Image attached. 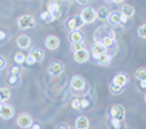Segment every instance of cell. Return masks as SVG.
Instances as JSON below:
<instances>
[{
	"mask_svg": "<svg viewBox=\"0 0 146 129\" xmlns=\"http://www.w3.org/2000/svg\"><path fill=\"white\" fill-rule=\"evenodd\" d=\"M5 66H7V60L0 56V70H4L5 69Z\"/></svg>",
	"mask_w": 146,
	"mask_h": 129,
	"instance_id": "e575fe53",
	"label": "cell"
},
{
	"mask_svg": "<svg viewBox=\"0 0 146 129\" xmlns=\"http://www.w3.org/2000/svg\"><path fill=\"white\" fill-rule=\"evenodd\" d=\"M16 43H17V47L18 48H21V49H27L31 45V39L29 38L27 35H19L18 38H17Z\"/></svg>",
	"mask_w": 146,
	"mask_h": 129,
	"instance_id": "9a60e30c",
	"label": "cell"
},
{
	"mask_svg": "<svg viewBox=\"0 0 146 129\" xmlns=\"http://www.w3.org/2000/svg\"><path fill=\"white\" fill-rule=\"evenodd\" d=\"M45 47L48 48L49 50H56L58 47H60V38L56 35H49L45 38V41H44Z\"/></svg>",
	"mask_w": 146,
	"mask_h": 129,
	"instance_id": "ba28073f",
	"label": "cell"
},
{
	"mask_svg": "<svg viewBox=\"0 0 146 129\" xmlns=\"http://www.w3.org/2000/svg\"><path fill=\"white\" fill-rule=\"evenodd\" d=\"M71 48H72V50L74 52H78V50H82V49H84V41H78V43H72L71 44Z\"/></svg>",
	"mask_w": 146,
	"mask_h": 129,
	"instance_id": "f1b7e54d",
	"label": "cell"
},
{
	"mask_svg": "<svg viewBox=\"0 0 146 129\" xmlns=\"http://www.w3.org/2000/svg\"><path fill=\"white\" fill-rule=\"evenodd\" d=\"M121 120H118V119H111L110 118V125L113 126V129H121Z\"/></svg>",
	"mask_w": 146,
	"mask_h": 129,
	"instance_id": "f546056e",
	"label": "cell"
},
{
	"mask_svg": "<svg viewBox=\"0 0 146 129\" xmlns=\"http://www.w3.org/2000/svg\"><path fill=\"white\" fill-rule=\"evenodd\" d=\"M25 60H26V56L23 54V53L17 52L16 54H14V62H16L17 65H22V63H25Z\"/></svg>",
	"mask_w": 146,
	"mask_h": 129,
	"instance_id": "484cf974",
	"label": "cell"
},
{
	"mask_svg": "<svg viewBox=\"0 0 146 129\" xmlns=\"http://www.w3.org/2000/svg\"><path fill=\"white\" fill-rule=\"evenodd\" d=\"M30 129H43V128H41V125L39 123H33L30 126Z\"/></svg>",
	"mask_w": 146,
	"mask_h": 129,
	"instance_id": "f35d334b",
	"label": "cell"
},
{
	"mask_svg": "<svg viewBox=\"0 0 146 129\" xmlns=\"http://www.w3.org/2000/svg\"><path fill=\"white\" fill-rule=\"evenodd\" d=\"M137 34H138V36H140V38L146 39V23H145V25H142V26H140V27H138Z\"/></svg>",
	"mask_w": 146,
	"mask_h": 129,
	"instance_id": "4dcf8cb0",
	"label": "cell"
},
{
	"mask_svg": "<svg viewBox=\"0 0 146 129\" xmlns=\"http://www.w3.org/2000/svg\"><path fill=\"white\" fill-rule=\"evenodd\" d=\"M114 3H116V4H119V3H121V1H124V0H113Z\"/></svg>",
	"mask_w": 146,
	"mask_h": 129,
	"instance_id": "b9f144b4",
	"label": "cell"
},
{
	"mask_svg": "<svg viewBox=\"0 0 146 129\" xmlns=\"http://www.w3.org/2000/svg\"><path fill=\"white\" fill-rule=\"evenodd\" d=\"M69 129H72V128H69ZM74 129H75V128H74Z\"/></svg>",
	"mask_w": 146,
	"mask_h": 129,
	"instance_id": "bcb514c9",
	"label": "cell"
},
{
	"mask_svg": "<svg viewBox=\"0 0 146 129\" xmlns=\"http://www.w3.org/2000/svg\"><path fill=\"white\" fill-rule=\"evenodd\" d=\"M145 102H146V94H145Z\"/></svg>",
	"mask_w": 146,
	"mask_h": 129,
	"instance_id": "ee69618b",
	"label": "cell"
},
{
	"mask_svg": "<svg viewBox=\"0 0 146 129\" xmlns=\"http://www.w3.org/2000/svg\"><path fill=\"white\" fill-rule=\"evenodd\" d=\"M108 1H113V0H108Z\"/></svg>",
	"mask_w": 146,
	"mask_h": 129,
	"instance_id": "f6af8a7d",
	"label": "cell"
},
{
	"mask_svg": "<svg viewBox=\"0 0 146 129\" xmlns=\"http://www.w3.org/2000/svg\"><path fill=\"white\" fill-rule=\"evenodd\" d=\"M40 18H41V21L45 23H50L54 21V17H53L50 13H48V12H43V13L40 14Z\"/></svg>",
	"mask_w": 146,
	"mask_h": 129,
	"instance_id": "cb8c5ba5",
	"label": "cell"
},
{
	"mask_svg": "<svg viewBox=\"0 0 146 129\" xmlns=\"http://www.w3.org/2000/svg\"><path fill=\"white\" fill-rule=\"evenodd\" d=\"M78 4H80V5H87V4L89 3V0H75Z\"/></svg>",
	"mask_w": 146,
	"mask_h": 129,
	"instance_id": "ab89813d",
	"label": "cell"
},
{
	"mask_svg": "<svg viewBox=\"0 0 146 129\" xmlns=\"http://www.w3.org/2000/svg\"><path fill=\"white\" fill-rule=\"evenodd\" d=\"M14 116V107L11 106V105L3 103V107L0 110V118L4 119V120H9Z\"/></svg>",
	"mask_w": 146,
	"mask_h": 129,
	"instance_id": "9c48e42d",
	"label": "cell"
},
{
	"mask_svg": "<svg viewBox=\"0 0 146 129\" xmlns=\"http://www.w3.org/2000/svg\"><path fill=\"white\" fill-rule=\"evenodd\" d=\"M80 103H82V110H83V108H88L89 105H91V101H89V98H83L80 99Z\"/></svg>",
	"mask_w": 146,
	"mask_h": 129,
	"instance_id": "836d02e7",
	"label": "cell"
},
{
	"mask_svg": "<svg viewBox=\"0 0 146 129\" xmlns=\"http://www.w3.org/2000/svg\"><path fill=\"white\" fill-rule=\"evenodd\" d=\"M71 107L72 110H76V111H80L82 110V103H80V99L79 98H74L71 101Z\"/></svg>",
	"mask_w": 146,
	"mask_h": 129,
	"instance_id": "83f0119b",
	"label": "cell"
},
{
	"mask_svg": "<svg viewBox=\"0 0 146 129\" xmlns=\"http://www.w3.org/2000/svg\"><path fill=\"white\" fill-rule=\"evenodd\" d=\"M89 57H91V53H89L86 48L82 50H78V52H74V61L78 63L87 62V61L89 60Z\"/></svg>",
	"mask_w": 146,
	"mask_h": 129,
	"instance_id": "8fae6325",
	"label": "cell"
},
{
	"mask_svg": "<svg viewBox=\"0 0 146 129\" xmlns=\"http://www.w3.org/2000/svg\"><path fill=\"white\" fill-rule=\"evenodd\" d=\"M120 13L123 14V16H125L127 18H132V17L135 16L136 11L132 5H129V4H123L120 8Z\"/></svg>",
	"mask_w": 146,
	"mask_h": 129,
	"instance_id": "ac0fdd59",
	"label": "cell"
},
{
	"mask_svg": "<svg viewBox=\"0 0 146 129\" xmlns=\"http://www.w3.org/2000/svg\"><path fill=\"white\" fill-rule=\"evenodd\" d=\"M97 12V18L101 19V21H105V19H108L109 17V13H110V11H109L106 7H100L98 11Z\"/></svg>",
	"mask_w": 146,
	"mask_h": 129,
	"instance_id": "7402d4cb",
	"label": "cell"
},
{
	"mask_svg": "<svg viewBox=\"0 0 146 129\" xmlns=\"http://www.w3.org/2000/svg\"><path fill=\"white\" fill-rule=\"evenodd\" d=\"M69 40L70 43H78V41H84V35L83 32H80L79 30H75V31H70L69 34Z\"/></svg>",
	"mask_w": 146,
	"mask_h": 129,
	"instance_id": "d6986e66",
	"label": "cell"
},
{
	"mask_svg": "<svg viewBox=\"0 0 146 129\" xmlns=\"http://www.w3.org/2000/svg\"><path fill=\"white\" fill-rule=\"evenodd\" d=\"M25 63H26V65H27V66H34V65H35V63H36V61L34 60V57H33V56H31V54H27V56H26Z\"/></svg>",
	"mask_w": 146,
	"mask_h": 129,
	"instance_id": "1f68e13d",
	"label": "cell"
},
{
	"mask_svg": "<svg viewBox=\"0 0 146 129\" xmlns=\"http://www.w3.org/2000/svg\"><path fill=\"white\" fill-rule=\"evenodd\" d=\"M33 123H34L33 118H31V115L30 114H27V112L19 114L18 118H17V125H18L19 128L27 129V128H30Z\"/></svg>",
	"mask_w": 146,
	"mask_h": 129,
	"instance_id": "5b68a950",
	"label": "cell"
},
{
	"mask_svg": "<svg viewBox=\"0 0 146 129\" xmlns=\"http://www.w3.org/2000/svg\"><path fill=\"white\" fill-rule=\"evenodd\" d=\"M128 81H129V77H128L127 74H124V72H118V74L114 76L113 79V84H116L119 85V87H123V88H125V85L128 84Z\"/></svg>",
	"mask_w": 146,
	"mask_h": 129,
	"instance_id": "7c38bea8",
	"label": "cell"
},
{
	"mask_svg": "<svg viewBox=\"0 0 146 129\" xmlns=\"http://www.w3.org/2000/svg\"><path fill=\"white\" fill-rule=\"evenodd\" d=\"M105 52H108V48H106L104 44H101V43H94V44L92 45L91 54L93 56V58L100 57V56L104 54Z\"/></svg>",
	"mask_w": 146,
	"mask_h": 129,
	"instance_id": "5bb4252c",
	"label": "cell"
},
{
	"mask_svg": "<svg viewBox=\"0 0 146 129\" xmlns=\"http://www.w3.org/2000/svg\"><path fill=\"white\" fill-rule=\"evenodd\" d=\"M18 74H19V67H18V66L12 67V70H11V75H18Z\"/></svg>",
	"mask_w": 146,
	"mask_h": 129,
	"instance_id": "8d00e7d4",
	"label": "cell"
},
{
	"mask_svg": "<svg viewBox=\"0 0 146 129\" xmlns=\"http://www.w3.org/2000/svg\"><path fill=\"white\" fill-rule=\"evenodd\" d=\"M1 107H3V103H1V102H0V110H1Z\"/></svg>",
	"mask_w": 146,
	"mask_h": 129,
	"instance_id": "7bdbcfd3",
	"label": "cell"
},
{
	"mask_svg": "<svg viewBox=\"0 0 146 129\" xmlns=\"http://www.w3.org/2000/svg\"><path fill=\"white\" fill-rule=\"evenodd\" d=\"M47 12L52 14V16L54 17V19L60 18V16H61V5H60V3H58V0H49V1H48Z\"/></svg>",
	"mask_w": 146,
	"mask_h": 129,
	"instance_id": "8992f818",
	"label": "cell"
},
{
	"mask_svg": "<svg viewBox=\"0 0 146 129\" xmlns=\"http://www.w3.org/2000/svg\"><path fill=\"white\" fill-rule=\"evenodd\" d=\"M56 129H69V125H67L66 123H61L56 126Z\"/></svg>",
	"mask_w": 146,
	"mask_h": 129,
	"instance_id": "74e56055",
	"label": "cell"
},
{
	"mask_svg": "<svg viewBox=\"0 0 146 129\" xmlns=\"http://www.w3.org/2000/svg\"><path fill=\"white\" fill-rule=\"evenodd\" d=\"M83 25H86L84 23V21H83V18L80 17V14H76V16L71 17V18L67 21L66 26L67 28H69L70 31H75V30H79L80 27H82Z\"/></svg>",
	"mask_w": 146,
	"mask_h": 129,
	"instance_id": "52a82bcc",
	"label": "cell"
},
{
	"mask_svg": "<svg viewBox=\"0 0 146 129\" xmlns=\"http://www.w3.org/2000/svg\"><path fill=\"white\" fill-rule=\"evenodd\" d=\"M30 54L34 57V60L36 61V63L41 62V61L44 60V52H43L40 48H34V49L30 52Z\"/></svg>",
	"mask_w": 146,
	"mask_h": 129,
	"instance_id": "44dd1931",
	"label": "cell"
},
{
	"mask_svg": "<svg viewBox=\"0 0 146 129\" xmlns=\"http://www.w3.org/2000/svg\"><path fill=\"white\" fill-rule=\"evenodd\" d=\"M17 26L21 30H29L35 26V17L31 14H23L17 18Z\"/></svg>",
	"mask_w": 146,
	"mask_h": 129,
	"instance_id": "6da1fadb",
	"label": "cell"
},
{
	"mask_svg": "<svg viewBox=\"0 0 146 129\" xmlns=\"http://www.w3.org/2000/svg\"><path fill=\"white\" fill-rule=\"evenodd\" d=\"M18 80H19L18 75H11V76H9V79H8V83L11 85H16L17 83H18Z\"/></svg>",
	"mask_w": 146,
	"mask_h": 129,
	"instance_id": "d6a6232c",
	"label": "cell"
},
{
	"mask_svg": "<svg viewBox=\"0 0 146 129\" xmlns=\"http://www.w3.org/2000/svg\"><path fill=\"white\" fill-rule=\"evenodd\" d=\"M80 17L83 18L84 23H92L97 18V12L92 7H86V8L80 12Z\"/></svg>",
	"mask_w": 146,
	"mask_h": 129,
	"instance_id": "3957f363",
	"label": "cell"
},
{
	"mask_svg": "<svg viewBox=\"0 0 146 129\" xmlns=\"http://www.w3.org/2000/svg\"><path fill=\"white\" fill-rule=\"evenodd\" d=\"M108 21L111 26L121 25V13H120V11H111L110 13H109Z\"/></svg>",
	"mask_w": 146,
	"mask_h": 129,
	"instance_id": "4fadbf2b",
	"label": "cell"
},
{
	"mask_svg": "<svg viewBox=\"0 0 146 129\" xmlns=\"http://www.w3.org/2000/svg\"><path fill=\"white\" fill-rule=\"evenodd\" d=\"M140 85L142 89H146V80H142V81H140Z\"/></svg>",
	"mask_w": 146,
	"mask_h": 129,
	"instance_id": "60d3db41",
	"label": "cell"
},
{
	"mask_svg": "<svg viewBox=\"0 0 146 129\" xmlns=\"http://www.w3.org/2000/svg\"><path fill=\"white\" fill-rule=\"evenodd\" d=\"M96 61H97V63H98L100 66H109L110 62H111V56L109 54L108 52H105L104 54H101L100 57H97Z\"/></svg>",
	"mask_w": 146,
	"mask_h": 129,
	"instance_id": "ffe728a7",
	"label": "cell"
},
{
	"mask_svg": "<svg viewBox=\"0 0 146 129\" xmlns=\"http://www.w3.org/2000/svg\"><path fill=\"white\" fill-rule=\"evenodd\" d=\"M11 98V89L9 88H0V102L3 103V102L8 101Z\"/></svg>",
	"mask_w": 146,
	"mask_h": 129,
	"instance_id": "603a6c76",
	"label": "cell"
},
{
	"mask_svg": "<svg viewBox=\"0 0 146 129\" xmlns=\"http://www.w3.org/2000/svg\"><path fill=\"white\" fill-rule=\"evenodd\" d=\"M89 128V119L87 116H78L75 120V129H88Z\"/></svg>",
	"mask_w": 146,
	"mask_h": 129,
	"instance_id": "2e32d148",
	"label": "cell"
},
{
	"mask_svg": "<svg viewBox=\"0 0 146 129\" xmlns=\"http://www.w3.org/2000/svg\"><path fill=\"white\" fill-rule=\"evenodd\" d=\"M109 89H110V92L113 94H119V93H121V92L124 91V88L123 87H119V85H116V84H113L111 83L110 84V87H109Z\"/></svg>",
	"mask_w": 146,
	"mask_h": 129,
	"instance_id": "4316f807",
	"label": "cell"
},
{
	"mask_svg": "<svg viewBox=\"0 0 146 129\" xmlns=\"http://www.w3.org/2000/svg\"><path fill=\"white\" fill-rule=\"evenodd\" d=\"M136 79L142 81V80H146V69L145 67H140V69L136 71Z\"/></svg>",
	"mask_w": 146,
	"mask_h": 129,
	"instance_id": "d4e9b609",
	"label": "cell"
},
{
	"mask_svg": "<svg viewBox=\"0 0 146 129\" xmlns=\"http://www.w3.org/2000/svg\"><path fill=\"white\" fill-rule=\"evenodd\" d=\"M8 39V34L5 31H0V41H5Z\"/></svg>",
	"mask_w": 146,
	"mask_h": 129,
	"instance_id": "d590c367",
	"label": "cell"
},
{
	"mask_svg": "<svg viewBox=\"0 0 146 129\" xmlns=\"http://www.w3.org/2000/svg\"><path fill=\"white\" fill-rule=\"evenodd\" d=\"M114 41H115V35H114V32H113V30L110 31L109 34H106L104 38L101 39V44H104L106 48H109V47H111V45L114 44Z\"/></svg>",
	"mask_w": 146,
	"mask_h": 129,
	"instance_id": "e0dca14e",
	"label": "cell"
},
{
	"mask_svg": "<svg viewBox=\"0 0 146 129\" xmlns=\"http://www.w3.org/2000/svg\"><path fill=\"white\" fill-rule=\"evenodd\" d=\"M64 71H65V65L62 62H60V61H53L47 69V72L50 76H58Z\"/></svg>",
	"mask_w": 146,
	"mask_h": 129,
	"instance_id": "277c9868",
	"label": "cell"
},
{
	"mask_svg": "<svg viewBox=\"0 0 146 129\" xmlns=\"http://www.w3.org/2000/svg\"><path fill=\"white\" fill-rule=\"evenodd\" d=\"M71 88L75 91H83L86 88V80L84 77L80 76V75H75L71 79Z\"/></svg>",
	"mask_w": 146,
	"mask_h": 129,
	"instance_id": "30bf717a",
	"label": "cell"
},
{
	"mask_svg": "<svg viewBox=\"0 0 146 129\" xmlns=\"http://www.w3.org/2000/svg\"><path fill=\"white\" fill-rule=\"evenodd\" d=\"M109 116L111 119H118V120L124 121V119H125V108H124V106H121L119 103L113 105L109 108Z\"/></svg>",
	"mask_w": 146,
	"mask_h": 129,
	"instance_id": "7a4b0ae2",
	"label": "cell"
}]
</instances>
